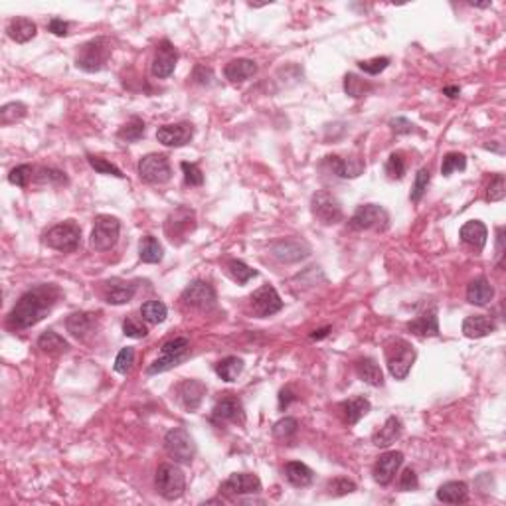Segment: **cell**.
Listing matches in <instances>:
<instances>
[{"label": "cell", "instance_id": "58", "mask_svg": "<svg viewBox=\"0 0 506 506\" xmlns=\"http://www.w3.org/2000/svg\"><path fill=\"white\" fill-rule=\"evenodd\" d=\"M389 127L396 135H407V133H414L416 130V125L412 121H407L405 117H396L389 121Z\"/></svg>", "mask_w": 506, "mask_h": 506}, {"label": "cell", "instance_id": "18", "mask_svg": "<svg viewBox=\"0 0 506 506\" xmlns=\"http://www.w3.org/2000/svg\"><path fill=\"white\" fill-rule=\"evenodd\" d=\"M271 253L275 260L283 263H297L311 255V247L303 239H281L271 247Z\"/></svg>", "mask_w": 506, "mask_h": 506}, {"label": "cell", "instance_id": "5", "mask_svg": "<svg viewBox=\"0 0 506 506\" xmlns=\"http://www.w3.org/2000/svg\"><path fill=\"white\" fill-rule=\"evenodd\" d=\"M81 242V228L74 220L62 221L58 226H53L52 230H48L44 235V244L52 247L56 251H76Z\"/></svg>", "mask_w": 506, "mask_h": 506}, {"label": "cell", "instance_id": "22", "mask_svg": "<svg viewBox=\"0 0 506 506\" xmlns=\"http://www.w3.org/2000/svg\"><path fill=\"white\" fill-rule=\"evenodd\" d=\"M137 293V285L125 279H111L103 285V297L109 305H127Z\"/></svg>", "mask_w": 506, "mask_h": 506}, {"label": "cell", "instance_id": "36", "mask_svg": "<svg viewBox=\"0 0 506 506\" xmlns=\"http://www.w3.org/2000/svg\"><path fill=\"white\" fill-rule=\"evenodd\" d=\"M38 348L46 354H62V352H67L69 344L64 337H60L58 332L53 330H46L42 332L38 338Z\"/></svg>", "mask_w": 506, "mask_h": 506}, {"label": "cell", "instance_id": "43", "mask_svg": "<svg viewBox=\"0 0 506 506\" xmlns=\"http://www.w3.org/2000/svg\"><path fill=\"white\" fill-rule=\"evenodd\" d=\"M228 269H230V275L234 277L239 285H246L249 279L258 277V271H255L253 267H249V265H246L244 261L239 260L230 261V263H228Z\"/></svg>", "mask_w": 506, "mask_h": 506}, {"label": "cell", "instance_id": "8", "mask_svg": "<svg viewBox=\"0 0 506 506\" xmlns=\"http://www.w3.org/2000/svg\"><path fill=\"white\" fill-rule=\"evenodd\" d=\"M352 230H374V232H386L389 226L388 210L378 204H364L352 214L348 221Z\"/></svg>", "mask_w": 506, "mask_h": 506}, {"label": "cell", "instance_id": "44", "mask_svg": "<svg viewBox=\"0 0 506 506\" xmlns=\"http://www.w3.org/2000/svg\"><path fill=\"white\" fill-rule=\"evenodd\" d=\"M467 169V156L463 153H447L443 156L441 162V174L443 176H451L457 170Z\"/></svg>", "mask_w": 506, "mask_h": 506}, {"label": "cell", "instance_id": "16", "mask_svg": "<svg viewBox=\"0 0 506 506\" xmlns=\"http://www.w3.org/2000/svg\"><path fill=\"white\" fill-rule=\"evenodd\" d=\"M192 137H194V127H192V123H186V121L162 125L156 130L158 143H162L165 146H184L192 141Z\"/></svg>", "mask_w": 506, "mask_h": 506}, {"label": "cell", "instance_id": "46", "mask_svg": "<svg viewBox=\"0 0 506 506\" xmlns=\"http://www.w3.org/2000/svg\"><path fill=\"white\" fill-rule=\"evenodd\" d=\"M87 162L91 165V169L99 174H107V176H115V178H125V174L111 162H107L105 158H99V156L87 155Z\"/></svg>", "mask_w": 506, "mask_h": 506}, {"label": "cell", "instance_id": "40", "mask_svg": "<svg viewBox=\"0 0 506 506\" xmlns=\"http://www.w3.org/2000/svg\"><path fill=\"white\" fill-rule=\"evenodd\" d=\"M372 90H374V85L368 83L366 79L358 78L356 74H346V76H344V91H346V95H351L354 99L364 97L368 91Z\"/></svg>", "mask_w": 506, "mask_h": 506}, {"label": "cell", "instance_id": "60", "mask_svg": "<svg viewBox=\"0 0 506 506\" xmlns=\"http://www.w3.org/2000/svg\"><path fill=\"white\" fill-rule=\"evenodd\" d=\"M295 400H297V396L291 391V388H283L279 391V410H287L289 403L295 402Z\"/></svg>", "mask_w": 506, "mask_h": 506}, {"label": "cell", "instance_id": "15", "mask_svg": "<svg viewBox=\"0 0 506 506\" xmlns=\"http://www.w3.org/2000/svg\"><path fill=\"white\" fill-rule=\"evenodd\" d=\"M261 491V480L253 473H235L220 484V493L226 496L258 494Z\"/></svg>", "mask_w": 506, "mask_h": 506}, {"label": "cell", "instance_id": "20", "mask_svg": "<svg viewBox=\"0 0 506 506\" xmlns=\"http://www.w3.org/2000/svg\"><path fill=\"white\" fill-rule=\"evenodd\" d=\"M204 396H206V384H202L200 380H184L176 388V398L182 407L188 412H196Z\"/></svg>", "mask_w": 506, "mask_h": 506}, {"label": "cell", "instance_id": "12", "mask_svg": "<svg viewBox=\"0 0 506 506\" xmlns=\"http://www.w3.org/2000/svg\"><path fill=\"white\" fill-rule=\"evenodd\" d=\"M311 210L312 216L325 226H332L342 220V206H340L338 198L326 190H319L312 194Z\"/></svg>", "mask_w": 506, "mask_h": 506}, {"label": "cell", "instance_id": "53", "mask_svg": "<svg viewBox=\"0 0 506 506\" xmlns=\"http://www.w3.org/2000/svg\"><path fill=\"white\" fill-rule=\"evenodd\" d=\"M182 172H184V182L188 186H202L204 184V174L198 165L194 162H182L180 165Z\"/></svg>", "mask_w": 506, "mask_h": 506}, {"label": "cell", "instance_id": "17", "mask_svg": "<svg viewBox=\"0 0 506 506\" xmlns=\"http://www.w3.org/2000/svg\"><path fill=\"white\" fill-rule=\"evenodd\" d=\"M176 62H178L176 48L170 44L169 40H162L156 46L155 60H153V76L160 79L169 78V76H172L174 67H176Z\"/></svg>", "mask_w": 506, "mask_h": 506}, {"label": "cell", "instance_id": "11", "mask_svg": "<svg viewBox=\"0 0 506 506\" xmlns=\"http://www.w3.org/2000/svg\"><path fill=\"white\" fill-rule=\"evenodd\" d=\"M196 228V214L194 210L180 206L170 214L165 221V234L172 244H182L186 235L194 232Z\"/></svg>", "mask_w": 506, "mask_h": 506}, {"label": "cell", "instance_id": "63", "mask_svg": "<svg viewBox=\"0 0 506 506\" xmlns=\"http://www.w3.org/2000/svg\"><path fill=\"white\" fill-rule=\"evenodd\" d=\"M471 6H477V8H489V6H491V2H480V4H473V2H471Z\"/></svg>", "mask_w": 506, "mask_h": 506}, {"label": "cell", "instance_id": "52", "mask_svg": "<svg viewBox=\"0 0 506 506\" xmlns=\"http://www.w3.org/2000/svg\"><path fill=\"white\" fill-rule=\"evenodd\" d=\"M36 182L60 186V184H67V176H65V172L58 169H40V172L36 174Z\"/></svg>", "mask_w": 506, "mask_h": 506}, {"label": "cell", "instance_id": "47", "mask_svg": "<svg viewBox=\"0 0 506 506\" xmlns=\"http://www.w3.org/2000/svg\"><path fill=\"white\" fill-rule=\"evenodd\" d=\"M429 180H431V174H429L428 169H421L416 174V180H414V186H412V194H410V200L412 202H419L423 194L428 192Z\"/></svg>", "mask_w": 506, "mask_h": 506}, {"label": "cell", "instance_id": "56", "mask_svg": "<svg viewBox=\"0 0 506 506\" xmlns=\"http://www.w3.org/2000/svg\"><path fill=\"white\" fill-rule=\"evenodd\" d=\"M123 335L129 338H144L149 335V330H146V326L141 321H135V319L127 317L123 321Z\"/></svg>", "mask_w": 506, "mask_h": 506}, {"label": "cell", "instance_id": "24", "mask_svg": "<svg viewBox=\"0 0 506 506\" xmlns=\"http://www.w3.org/2000/svg\"><path fill=\"white\" fill-rule=\"evenodd\" d=\"M494 330H496V323L487 314H473L467 317L463 323V335L467 338L489 337Z\"/></svg>", "mask_w": 506, "mask_h": 506}, {"label": "cell", "instance_id": "35", "mask_svg": "<svg viewBox=\"0 0 506 506\" xmlns=\"http://www.w3.org/2000/svg\"><path fill=\"white\" fill-rule=\"evenodd\" d=\"M326 158L340 178H356V176L362 174L364 162H360V160H354V158L346 160V158H340V156H326Z\"/></svg>", "mask_w": 506, "mask_h": 506}, {"label": "cell", "instance_id": "34", "mask_svg": "<svg viewBox=\"0 0 506 506\" xmlns=\"http://www.w3.org/2000/svg\"><path fill=\"white\" fill-rule=\"evenodd\" d=\"M356 374L370 386H384V374L374 358H360L356 362Z\"/></svg>", "mask_w": 506, "mask_h": 506}, {"label": "cell", "instance_id": "45", "mask_svg": "<svg viewBox=\"0 0 506 506\" xmlns=\"http://www.w3.org/2000/svg\"><path fill=\"white\" fill-rule=\"evenodd\" d=\"M298 429V421L295 417H283L273 425V435L281 441H289L291 437H295Z\"/></svg>", "mask_w": 506, "mask_h": 506}, {"label": "cell", "instance_id": "2", "mask_svg": "<svg viewBox=\"0 0 506 506\" xmlns=\"http://www.w3.org/2000/svg\"><path fill=\"white\" fill-rule=\"evenodd\" d=\"M384 356L391 376L396 380H405L412 366L416 362V348L400 337H391L384 342Z\"/></svg>", "mask_w": 506, "mask_h": 506}, {"label": "cell", "instance_id": "7", "mask_svg": "<svg viewBox=\"0 0 506 506\" xmlns=\"http://www.w3.org/2000/svg\"><path fill=\"white\" fill-rule=\"evenodd\" d=\"M155 484L158 494L167 500H176L180 498L184 494V489H186V477L182 473L180 467L176 465H160L158 471H156L155 477Z\"/></svg>", "mask_w": 506, "mask_h": 506}, {"label": "cell", "instance_id": "50", "mask_svg": "<svg viewBox=\"0 0 506 506\" xmlns=\"http://www.w3.org/2000/svg\"><path fill=\"white\" fill-rule=\"evenodd\" d=\"M506 196V186H505V176L503 174H496L491 184H489V188H487V196H484V200L487 202H500V200H505Z\"/></svg>", "mask_w": 506, "mask_h": 506}, {"label": "cell", "instance_id": "62", "mask_svg": "<svg viewBox=\"0 0 506 506\" xmlns=\"http://www.w3.org/2000/svg\"><path fill=\"white\" fill-rule=\"evenodd\" d=\"M443 93H445L447 97H451V99H455V97H459V93H461V90H459V87H445V90H443Z\"/></svg>", "mask_w": 506, "mask_h": 506}, {"label": "cell", "instance_id": "59", "mask_svg": "<svg viewBox=\"0 0 506 506\" xmlns=\"http://www.w3.org/2000/svg\"><path fill=\"white\" fill-rule=\"evenodd\" d=\"M48 30L56 34V36H67V30H69V22H65L62 18H52L50 24H48Z\"/></svg>", "mask_w": 506, "mask_h": 506}, {"label": "cell", "instance_id": "23", "mask_svg": "<svg viewBox=\"0 0 506 506\" xmlns=\"http://www.w3.org/2000/svg\"><path fill=\"white\" fill-rule=\"evenodd\" d=\"M459 237H461L463 244L475 247L477 251H482V247L487 244V237H489V232H487V226L482 221L471 220L461 228Z\"/></svg>", "mask_w": 506, "mask_h": 506}, {"label": "cell", "instance_id": "4", "mask_svg": "<svg viewBox=\"0 0 506 506\" xmlns=\"http://www.w3.org/2000/svg\"><path fill=\"white\" fill-rule=\"evenodd\" d=\"M188 356H190V340L184 337L172 338V340L162 344L160 356L146 368V374L155 376V374H162L167 370H172L174 366L184 362Z\"/></svg>", "mask_w": 506, "mask_h": 506}, {"label": "cell", "instance_id": "51", "mask_svg": "<svg viewBox=\"0 0 506 506\" xmlns=\"http://www.w3.org/2000/svg\"><path fill=\"white\" fill-rule=\"evenodd\" d=\"M32 174H34V169L30 165H20L16 169L10 170L8 174V182L14 184V186H20V188H26L28 182L32 180Z\"/></svg>", "mask_w": 506, "mask_h": 506}, {"label": "cell", "instance_id": "27", "mask_svg": "<svg viewBox=\"0 0 506 506\" xmlns=\"http://www.w3.org/2000/svg\"><path fill=\"white\" fill-rule=\"evenodd\" d=\"M469 498V484L463 480H449L439 487L437 491V500L447 503V505H461Z\"/></svg>", "mask_w": 506, "mask_h": 506}, {"label": "cell", "instance_id": "38", "mask_svg": "<svg viewBox=\"0 0 506 506\" xmlns=\"http://www.w3.org/2000/svg\"><path fill=\"white\" fill-rule=\"evenodd\" d=\"M162 246L158 244V239L153 235H144L139 244V258L144 263H160L162 261Z\"/></svg>", "mask_w": 506, "mask_h": 506}, {"label": "cell", "instance_id": "19", "mask_svg": "<svg viewBox=\"0 0 506 506\" xmlns=\"http://www.w3.org/2000/svg\"><path fill=\"white\" fill-rule=\"evenodd\" d=\"M402 451H388V453L380 455L376 465H374V480L378 484H382V487L389 484L394 480V477H396V473L402 467Z\"/></svg>", "mask_w": 506, "mask_h": 506}, {"label": "cell", "instance_id": "32", "mask_svg": "<svg viewBox=\"0 0 506 506\" xmlns=\"http://www.w3.org/2000/svg\"><path fill=\"white\" fill-rule=\"evenodd\" d=\"M370 402L362 398V396H356V398H352L348 402H344L340 405V410H342V417H344V421L348 423V425H356L360 419H362L368 412H370Z\"/></svg>", "mask_w": 506, "mask_h": 506}, {"label": "cell", "instance_id": "14", "mask_svg": "<svg viewBox=\"0 0 506 506\" xmlns=\"http://www.w3.org/2000/svg\"><path fill=\"white\" fill-rule=\"evenodd\" d=\"M251 309L260 319H265V317H271L275 312L281 311L283 301H281L275 287L263 285L251 295Z\"/></svg>", "mask_w": 506, "mask_h": 506}, {"label": "cell", "instance_id": "1", "mask_svg": "<svg viewBox=\"0 0 506 506\" xmlns=\"http://www.w3.org/2000/svg\"><path fill=\"white\" fill-rule=\"evenodd\" d=\"M60 295H62V291L56 285H38L30 289L16 301L6 323L14 330H22V328L38 325L40 321L52 311Z\"/></svg>", "mask_w": 506, "mask_h": 506}, {"label": "cell", "instance_id": "26", "mask_svg": "<svg viewBox=\"0 0 506 506\" xmlns=\"http://www.w3.org/2000/svg\"><path fill=\"white\" fill-rule=\"evenodd\" d=\"M65 328L71 337L83 340V338L90 337L93 328H95V317L90 312H74V314L67 317Z\"/></svg>", "mask_w": 506, "mask_h": 506}, {"label": "cell", "instance_id": "3", "mask_svg": "<svg viewBox=\"0 0 506 506\" xmlns=\"http://www.w3.org/2000/svg\"><path fill=\"white\" fill-rule=\"evenodd\" d=\"M113 52V46H111V40L103 38H93L90 42H85L81 48H79L78 58H76V65L79 69L87 71V74H95V71H101L105 64L109 62Z\"/></svg>", "mask_w": 506, "mask_h": 506}, {"label": "cell", "instance_id": "6", "mask_svg": "<svg viewBox=\"0 0 506 506\" xmlns=\"http://www.w3.org/2000/svg\"><path fill=\"white\" fill-rule=\"evenodd\" d=\"M165 451L169 453L170 459H174V463L188 465L194 459L196 443L186 429L174 428L165 435Z\"/></svg>", "mask_w": 506, "mask_h": 506}, {"label": "cell", "instance_id": "33", "mask_svg": "<svg viewBox=\"0 0 506 506\" xmlns=\"http://www.w3.org/2000/svg\"><path fill=\"white\" fill-rule=\"evenodd\" d=\"M407 328L417 335V337H439V323H437V312L429 311L412 321Z\"/></svg>", "mask_w": 506, "mask_h": 506}, {"label": "cell", "instance_id": "41", "mask_svg": "<svg viewBox=\"0 0 506 506\" xmlns=\"http://www.w3.org/2000/svg\"><path fill=\"white\" fill-rule=\"evenodd\" d=\"M144 137V123L143 119L133 117L127 121L121 129H119V139L127 141V143H137L139 139Z\"/></svg>", "mask_w": 506, "mask_h": 506}, {"label": "cell", "instance_id": "9", "mask_svg": "<svg viewBox=\"0 0 506 506\" xmlns=\"http://www.w3.org/2000/svg\"><path fill=\"white\" fill-rule=\"evenodd\" d=\"M121 221L113 216H97L91 232V247L95 251H107L117 244Z\"/></svg>", "mask_w": 506, "mask_h": 506}, {"label": "cell", "instance_id": "31", "mask_svg": "<svg viewBox=\"0 0 506 506\" xmlns=\"http://www.w3.org/2000/svg\"><path fill=\"white\" fill-rule=\"evenodd\" d=\"M6 32H8V36L14 40V42H18V44H26L30 42L32 38H36V34H38V28L36 24L30 20V18H12L10 20V24L6 28Z\"/></svg>", "mask_w": 506, "mask_h": 506}, {"label": "cell", "instance_id": "55", "mask_svg": "<svg viewBox=\"0 0 506 506\" xmlns=\"http://www.w3.org/2000/svg\"><path fill=\"white\" fill-rule=\"evenodd\" d=\"M388 65L389 58H374V60H362V62H358V67L362 69L364 74H370V76L382 74Z\"/></svg>", "mask_w": 506, "mask_h": 506}, {"label": "cell", "instance_id": "21", "mask_svg": "<svg viewBox=\"0 0 506 506\" xmlns=\"http://www.w3.org/2000/svg\"><path fill=\"white\" fill-rule=\"evenodd\" d=\"M212 421H234L246 423V412L242 402L234 396H226L212 410Z\"/></svg>", "mask_w": 506, "mask_h": 506}, {"label": "cell", "instance_id": "28", "mask_svg": "<svg viewBox=\"0 0 506 506\" xmlns=\"http://www.w3.org/2000/svg\"><path fill=\"white\" fill-rule=\"evenodd\" d=\"M402 421L398 419V417H388L386 419V423L382 425V428L378 429L376 433L372 435V443L376 445V447H382V449H386L389 447L391 443H396V439H400V435H402Z\"/></svg>", "mask_w": 506, "mask_h": 506}, {"label": "cell", "instance_id": "57", "mask_svg": "<svg viewBox=\"0 0 506 506\" xmlns=\"http://www.w3.org/2000/svg\"><path fill=\"white\" fill-rule=\"evenodd\" d=\"M417 484H419V480H417V475L414 469H405L402 473V477H400V491H416Z\"/></svg>", "mask_w": 506, "mask_h": 506}, {"label": "cell", "instance_id": "37", "mask_svg": "<svg viewBox=\"0 0 506 506\" xmlns=\"http://www.w3.org/2000/svg\"><path fill=\"white\" fill-rule=\"evenodd\" d=\"M242 372H244V360L237 358V356H228V358H224L216 364V374L224 382H235Z\"/></svg>", "mask_w": 506, "mask_h": 506}, {"label": "cell", "instance_id": "42", "mask_svg": "<svg viewBox=\"0 0 506 506\" xmlns=\"http://www.w3.org/2000/svg\"><path fill=\"white\" fill-rule=\"evenodd\" d=\"M28 107L20 101H12V103H6L0 109V123L2 125H12L16 121L26 117Z\"/></svg>", "mask_w": 506, "mask_h": 506}, {"label": "cell", "instance_id": "61", "mask_svg": "<svg viewBox=\"0 0 506 506\" xmlns=\"http://www.w3.org/2000/svg\"><path fill=\"white\" fill-rule=\"evenodd\" d=\"M332 328L330 326H325V328H319V330H312L311 332V338L312 340H321V338L328 337V332H330Z\"/></svg>", "mask_w": 506, "mask_h": 506}, {"label": "cell", "instance_id": "48", "mask_svg": "<svg viewBox=\"0 0 506 506\" xmlns=\"http://www.w3.org/2000/svg\"><path fill=\"white\" fill-rule=\"evenodd\" d=\"M326 491L332 496H344V494H351L356 491V482L346 479V477H337L326 484Z\"/></svg>", "mask_w": 506, "mask_h": 506}, {"label": "cell", "instance_id": "39", "mask_svg": "<svg viewBox=\"0 0 506 506\" xmlns=\"http://www.w3.org/2000/svg\"><path fill=\"white\" fill-rule=\"evenodd\" d=\"M169 314V309L162 301H146L143 307H141V317H143L146 323L151 325H160L165 323Z\"/></svg>", "mask_w": 506, "mask_h": 506}, {"label": "cell", "instance_id": "10", "mask_svg": "<svg viewBox=\"0 0 506 506\" xmlns=\"http://www.w3.org/2000/svg\"><path fill=\"white\" fill-rule=\"evenodd\" d=\"M139 176H141V180L149 182V184H167L172 178L169 156L158 155V153L143 156L139 160Z\"/></svg>", "mask_w": 506, "mask_h": 506}, {"label": "cell", "instance_id": "29", "mask_svg": "<svg viewBox=\"0 0 506 506\" xmlns=\"http://www.w3.org/2000/svg\"><path fill=\"white\" fill-rule=\"evenodd\" d=\"M494 297L493 285L489 283V279L479 277L475 281H471L467 287V301L471 305H477V307H484L489 305Z\"/></svg>", "mask_w": 506, "mask_h": 506}, {"label": "cell", "instance_id": "25", "mask_svg": "<svg viewBox=\"0 0 506 506\" xmlns=\"http://www.w3.org/2000/svg\"><path fill=\"white\" fill-rule=\"evenodd\" d=\"M224 74H226V79H230L232 83H242L258 74V64L247 58H237L226 65Z\"/></svg>", "mask_w": 506, "mask_h": 506}, {"label": "cell", "instance_id": "49", "mask_svg": "<svg viewBox=\"0 0 506 506\" xmlns=\"http://www.w3.org/2000/svg\"><path fill=\"white\" fill-rule=\"evenodd\" d=\"M386 174L391 180H402L403 174H405V160L400 153H394L389 155L388 162H386Z\"/></svg>", "mask_w": 506, "mask_h": 506}, {"label": "cell", "instance_id": "13", "mask_svg": "<svg viewBox=\"0 0 506 506\" xmlns=\"http://www.w3.org/2000/svg\"><path fill=\"white\" fill-rule=\"evenodd\" d=\"M180 301L188 307H194L200 311H210L216 307V289L206 283V281H192L190 285L182 291Z\"/></svg>", "mask_w": 506, "mask_h": 506}, {"label": "cell", "instance_id": "30", "mask_svg": "<svg viewBox=\"0 0 506 506\" xmlns=\"http://www.w3.org/2000/svg\"><path fill=\"white\" fill-rule=\"evenodd\" d=\"M283 475H285V479L293 484V487H297V489H305V487H309L314 479V473H312L311 469L307 467L305 463H301V461H289L285 467H283Z\"/></svg>", "mask_w": 506, "mask_h": 506}, {"label": "cell", "instance_id": "54", "mask_svg": "<svg viewBox=\"0 0 506 506\" xmlns=\"http://www.w3.org/2000/svg\"><path fill=\"white\" fill-rule=\"evenodd\" d=\"M133 364H135V351L133 348H123V351L119 352L117 358H115V372L117 374H129L130 368H133Z\"/></svg>", "mask_w": 506, "mask_h": 506}]
</instances>
